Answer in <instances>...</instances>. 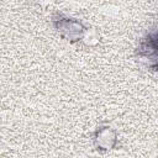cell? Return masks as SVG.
Returning a JSON list of instances; mask_svg holds the SVG:
<instances>
[{
  "mask_svg": "<svg viewBox=\"0 0 158 158\" xmlns=\"http://www.w3.org/2000/svg\"><path fill=\"white\" fill-rule=\"evenodd\" d=\"M56 27L58 28V31H62L63 33H65V36L70 40V41H77L81 37V33L84 31V27L81 26L80 22L74 21L72 19H62L60 20H54Z\"/></svg>",
  "mask_w": 158,
  "mask_h": 158,
  "instance_id": "6da1fadb",
  "label": "cell"
},
{
  "mask_svg": "<svg viewBox=\"0 0 158 158\" xmlns=\"http://www.w3.org/2000/svg\"><path fill=\"white\" fill-rule=\"evenodd\" d=\"M139 54L152 58V60L156 63L153 67L158 70V32L151 33L141 44Z\"/></svg>",
  "mask_w": 158,
  "mask_h": 158,
  "instance_id": "7a4b0ae2",
  "label": "cell"
}]
</instances>
